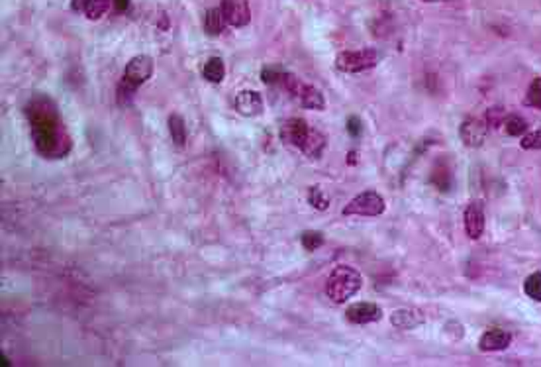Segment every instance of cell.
Returning <instances> with one entry per match:
<instances>
[{
  "label": "cell",
  "mask_w": 541,
  "mask_h": 367,
  "mask_svg": "<svg viewBox=\"0 0 541 367\" xmlns=\"http://www.w3.org/2000/svg\"><path fill=\"white\" fill-rule=\"evenodd\" d=\"M26 116L38 153L45 159H63L71 151V138L54 100L47 95H36L26 107Z\"/></svg>",
  "instance_id": "6da1fadb"
},
{
  "label": "cell",
  "mask_w": 541,
  "mask_h": 367,
  "mask_svg": "<svg viewBox=\"0 0 541 367\" xmlns=\"http://www.w3.org/2000/svg\"><path fill=\"white\" fill-rule=\"evenodd\" d=\"M363 287V275L351 265H338L334 267L326 281V295L331 302L341 304L355 297Z\"/></svg>",
  "instance_id": "7a4b0ae2"
},
{
  "label": "cell",
  "mask_w": 541,
  "mask_h": 367,
  "mask_svg": "<svg viewBox=\"0 0 541 367\" xmlns=\"http://www.w3.org/2000/svg\"><path fill=\"white\" fill-rule=\"evenodd\" d=\"M281 88H285L290 97L297 100L298 104L306 110H324L326 108V98L322 95V91L314 85H308L297 75L288 73L281 81Z\"/></svg>",
  "instance_id": "3957f363"
},
{
  "label": "cell",
  "mask_w": 541,
  "mask_h": 367,
  "mask_svg": "<svg viewBox=\"0 0 541 367\" xmlns=\"http://www.w3.org/2000/svg\"><path fill=\"white\" fill-rule=\"evenodd\" d=\"M381 61V54L373 47H363L355 52H340L336 55V69L341 73H363L377 67Z\"/></svg>",
  "instance_id": "277c9868"
},
{
  "label": "cell",
  "mask_w": 541,
  "mask_h": 367,
  "mask_svg": "<svg viewBox=\"0 0 541 367\" xmlns=\"http://www.w3.org/2000/svg\"><path fill=\"white\" fill-rule=\"evenodd\" d=\"M386 210V203L377 191H363L343 208V216H381Z\"/></svg>",
  "instance_id": "5b68a950"
},
{
  "label": "cell",
  "mask_w": 541,
  "mask_h": 367,
  "mask_svg": "<svg viewBox=\"0 0 541 367\" xmlns=\"http://www.w3.org/2000/svg\"><path fill=\"white\" fill-rule=\"evenodd\" d=\"M153 71H155V63L149 55H136L127 61L122 81L134 88H139L148 79H151Z\"/></svg>",
  "instance_id": "8992f818"
},
{
  "label": "cell",
  "mask_w": 541,
  "mask_h": 367,
  "mask_svg": "<svg viewBox=\"0 0 541 367\" xmlns=\"http://www.w3.org/2000/svg\"><path fill=\"white\" fill-rule=\"evenodd\" d=\"M220 8L228 26L232 28H245L251 22V8L247 0H222Z\"/></svg>",
  "instance_id": "52a82bcc"
},
{
  "label": "cell",
  "mask_w": 541,
  "mask_h": 367,
  "mask_svg": "<svg viewBox=\"0 0 541 367\" xmlns=\"http://www.w3.org/2000/svg\"><path fill=\"white\" fill-rule=\"evenodd\" d=\"M345 318H347L351 324L379 322L382 318V309L377 302H353V304L347 306V311H345Z\"/></svg>",
  "instance_id": "ba28073f"
},
{
  "label": "cell",
  "mask_w": 541,
  "mask_h": 367,
  "mask_svg": "<svg viewBox=\"0 0 541 367\" xmlns=\"http://www.w3.org/2000/svg\"><path fill=\"white\" fill-rule=\"evenodd\" d=\"M488 134V124L487 120L483 118H467L461 128H459V136H461V141L469 146V148H480L485 140H487Z\"/></svg>",
  "instance_id": "9c48e42d"
},
{
  "label": "cell",
  "mask_w": 541,
  "mask_h": 367,
  "mask_svg": "<svg viewBox=\"0 0 541 367\" xmlns=\"http://www.w3.org/2000/svg\"><path fill=\"white\" fill-rule=\"evenodd\" d=\"M463 222H465V232L471 240H478L485 234V206L480 201H471L465 206Z\"/></svg>",
  "instance_id": "30bf717a"
},
{
  "label": "cell",
  "mask_w": 541,
  "mask_h": 367,
  "mask_svg": "<svg viewBox=\"0 0 541 367\" xmlns=\"http://www.w3.org/2000/svg\"><path fill=\"white\" fill-rule=\"evenodd\" d=\"M312 130V126H308L306 120L302 118H290L281 126V140L285 141L287 146H295L300 150V146L306 140L308 132Z\"/></svg>",
  "instance_id": "8fae6325"
},
{
  "label": "cell",
  "mask_w": 541,
  "mask_h": 367,
  "mask_svg": "<svg viewBox=\"0 0 541 367\" xmlns=\"http://www.w3.org/2000/svg\"><path fill=\"white\" fill-rule=\"evenodd\" d=\"M235 110L242 114V116H247V118H253V116H259L263 112V98L257 91H251V88H245V91H240L235 95Z\"/></svg>",
  "instance_id": "7c38bea8"
},
{
  "label": "cell",
  "mask_w": 541,
  "mask_h": 367,
  "mask_svg": "<svg viewBox=\"0 0 541 367\" xmlns=\"http://www.w3.org/2000/svg\"><path fill=\"white\" fill-rule=\"evenodd\" d=\"M512 344V334L508 330H487L485 334L478 338V350L485 354H492V352H504L508 345Z\"/></svg>",
  "instance_id": "4fadbf2b"
},
{
  "label": "cell",
  "mask_w": 541,
  "mask_h": 367,
  "mask_svg": "<svg viewBox=\"0 0 541 367\" xmlns=\"http://www.w3.org/2000/svg\"><path fill=\"white\" fill-rule=\"evenodd\" d=\"M425 322V316L422 311L416 309H398L391 314V324L398 330H414Z\"/></svg>",
  "instance_id": "5bb4252c"
},
{
  "label": "cell",
  "mask_w": 541,
  "mask_h": 367,
  "mask_svg": "<svg viewBox=\"0 0 541 367\" xmlns=\"http://www.w3.org/2000/svg\"><path fill=\"white\" fill-rule=\"evenodd\" d=\"M324 150H326V136L316 128H312L308 132L304 143L300 146V151H302L306 157H310V159H320Z\"/></svg>",
  "instance_id": "9a60e30c"
},
{
  "label": "cell",
  "mask_w": 541,
  "mask_h": 367,
  "mask_svg": "<svg viewBox=\"0 0 541 367\" xmlns=\"http://www.w3.org/2000/svg\"><path fill=\"white\" fill-rule=\"evenodd\" d=\"M202 77L208 81V83H222L224 77H226V65H224L222 57H210L206 63H204V69H202Z\"/></svg>",
  "instance_id": "2e32d148"
},
{
  "label": "cell",
  "mask_w": 541,
  "mask_h": 367,
  "mask_svg": "<svg viewBox=\"0 0 541 367\" xmlns=\"http://www.w3.org/2000/svg\"><path fill=\"white\" fill-rule=\"evenodd\" d=\"M167 126H169V134H171V140L173 143L177 146V148H182L185 143H187V124H185V118L177 114V112H173L167 120Z\"/></svg>",
  "instance_id": "e0dca14e"
},
{
  "label": "cell",
  "mask_w": 541,
  "mask_h": 367,
  "mask_svg": "<svg viewBox=\"0 0 541 367\" xmlns=\"http://www.w3.org/2000/svg\"><path fill=\"white\" fill-rule=\"evenodd\" d=\"M228 26V22L224 18L222 8H210L204 16V30L208 36H220L224 32V28Z\"/></svg>",
  "instance_id": "ac0fdd59"
},
{
  "label": "cell",
  "mask_w": 541,
  "mask_h": 367,
  "mask_svg": "<svg viewBox=\"0 0 541 367\" xmlns=\"http://www.w3.org/2000/svg\"><path fill=\"white\" fill-rule=\"evenodd\" d=\"M112 0H85L83 10L88 20H100L108 10H110Z\"/></svg>",
  "instance_id": "d6986e66"
},
{
  "label": "cell",
  "mask_w": 541,
  "mask_h": 367,
  "mask_svg": "<svg viewBox=\"0 0 541 367\" xmlns=\"http://www.w3.org/2000/svg\"><path fill=\"white\" fill-rule=\"evenodd\" d=\"M285 75H287V69L281 65H265L261 69V81L269 86H281V81Z\"/></svg>",
  "instance_id": "ffe728a7"
},
{
  "label": "cell",
  "mask_w": 541,
  "mask_h": 367,
  "mask_svg": "<svg viewBox=\"0 0 541 367\" xmlns=\"http://www.w3.org/2000/svg\"><path fill=\"white\" fill-rule=\"evenodd\" d=\"M504 132L508 134V136H526L528 134V122L518 116V114H508L506 118H504Z\"/></svg>",
  "instance_id": "44dd1931"
},
{
  "label": "cell",
  "mask_w": 541,
  "mask_h": 367,
  "mask_svg": "<svg viewBox=\"0 0 541 367\" xmlns=\"http://www.w3.org/2000/svg\"><path fill=\"white\" fill-rule=\"evenodd\" d=\"M308 203L316 210L324 212L329 208V196L324 193V189L320 185H312V187H308Z\"/></svg>",
  "instance_id": "7402d4cb"
},
{
  "label": "cell",
  "mask_w": 541,
  "mask_h": 367,
  "mask_svg": "<svg viewBox=\"0 0 541 367\" xmlns=\"http://www.w3.org/2000/svg\"><path fill=\"white\" fill-rule=\"evenodd\" d=\"M524 292L530 297L531 301L541 302V271H533L531 275L524 281Z\"/></svg>",
  "instance_id": "603a6c76"
},
{
  "label": "cell",
  "mask_w": 541,
  "mask_h": 367,
  "mask_svg": "<svg viewBox=\"0 0 541 367\" xmlns=\"http://www.w3.org/2000/svg\"><path fill=\"white\" fill-rule=\"evenodd\" d=\"M524 107L541 110V77H535L528 86V93L524 97Z\"/></svg>",
  "instance_id": "cb8c5ba5"
},
{
  "label": "cell",
  "mask_w": 541,
  "mask_h": 367,
  "mask_svg": "<svg viewBox=\"0 0 541 367\" xmlns=\"http://www.w3.org/2000/svg\"><path fill=\"white\" fill-rule=\"evenodd\" d=\"M300 244L306 251H316L324 246V234L318 230H306L300 234Z\"/></svg>",
  "instance_id": "d4e9b609"
},
{
  "label": "cell",
  "mask_w": 541,
  "mask_h": 367,
  "mask_svg": "<svg viewBox=\"0 0 541 367\" xmlns=\"http://www.w3.org/2000/svg\"><path fill=\"white\" fill-rule=\"evenodd\" d=\"M520 148L522 150H528V151L541 150V128L531 130V132H528L526 136H522Z\"/></svg>",
  "instance_id": "484cf974"
},
{
  "label": "cell",
  "mask_w": 541,
  "mask_h": 367,
  "mask_svg": "<svg viewBox=\"0 0 541 367\" xmlns=\"http://www.w3.org/2000/svg\"><path fill=\"white\" fill-rule=\"evenodd\" d=\"M136 91H138V88H134V86H130L127 83H124V81H120V83H118V102H120V104H130L134 95H136Z\"/></svg>",
  "instance_id": "4316f807"
},
{
  "label": "cell",
  "mask_w": 541,
  "mask_h": 367,
  "mask_svg": "<svg viewBox=\"0 0 541 367\" xmlns=\"http://www.w3.org/2000/svg\"><path fill=\"white\" fill-rule=\"evenodd\" d=\"M345 130H347V134H350L351 138H359L361 134H363V120L357 114H351L345 120Z\"/></svg>",
  "instance_id": "83f0119b"
},
{
  "label": "cell",
  "mask_w": 541,
  "mask_h": 367,
  "mask_svg": "<svg viewBox=\"0 0 541 367\" xmlns=\"http://www.w3.org/2000/svg\"><path fill=\"white\" fill-rule=\"evenodd\" d=\"M506 116H508V114H506L502 108H490L487 112V116H485V120H487L488 128H490V126H502Z\"/></svg>",
  "instance_id": "f1b7e54d"
},
{
  "label": "cell",
  "mask_w": 541,
  "mask_h": 367,
  "mask_svg": "<svg viewBox=\"0 0 541 367\" xmlns=\"http://www.w3.org/2000/svg\"><path fill=\"white\" fill-rule=\"evenodd\" d=\"M114 4H116V8L120 12L127 10V6H130V0H114Z\"/></svg>",
  "instance_id": "f546056e"
},
{
  "label": "cell",
  "mask_w": 541,
  "mask_h": 367,
  "mask_svg": "<svg viewBox=\"0 0 541 367\" xmlns=\"http://www.w3.org/2000/svg\"><path fill=\"white\" fill-rule=\"evenodd\" d=\"M0 359H2V361H0V364H2V367H8V366H10V364H12L10 359H8V357L4 356V354H0Z\"/></svg>",
  "instance_id": "4dcf8cb0"
},
{
  "label": "cell",
  "mask_w": 541,
  "mask_h": 367,
  "mask_svg": "<svg viewBox=\"0 0 541 367\" xmlns=\"http://www.w3.org/2000/svg\"><path fill=\"white\" fill-rule=\"evenodd\" d=\"M424 2H449V0H424Z\"/></svg>",
  "instance_id": "1f68e13d"
}]
</instances>
